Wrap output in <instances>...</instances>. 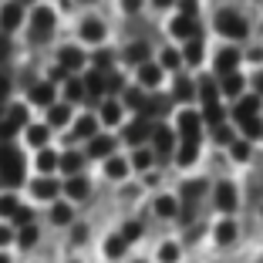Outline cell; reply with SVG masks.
<instances>
[{"instance_id":"58","label":"cell","mask_w":263,"mask_h":263,"mask_svg":"<svg viewBox=\"0 0 263 263\" xmlns=\"http://www.w3.org/2000/svg\"><path fill=\"white\" fill-rule=\"evenodd\" d=\"M17 4H21V7H24V4H31V0H17Z\"/></svg>"},{"instance_id":"21","label":"cell","mask_w":263,"mask_h":263,"mask_svg":"<svg viewBox=\"0 0 263 263\" xmlns=\"http://www.w3.org/2000/svg\"><path fill=\"white\" fill-rule=\"evenodd\" d=\"M111 148L115 145H111V139H105V135H98V139L91 142V155H98V159L101 155H111Z\"/></svg>"},{"instance_id":"12","label":"cell","mask_w":263,"mask_h":263,"mask_svg":"<svg viewBox=\"0 0 263 263\" xmlns=\"http://www.w3.org/2000/svg\"><path fill=\"white\" fill-rule=\"evenodd\" d=\"M216 240L223 243V247H226V243H233V240H236V223H233V219H223V223L216 226Z\"/></svg>"},{"instance_id":"15","label":"cell","mask_w":263,"mask_h":263,"mask_svg":"<svg viewBox=\"0 0 263 263\" xmlns=\"http://www.w3.org/2000/svg\"><path fill=\"white\" fill-rule=\"evenodd\" d=\"M54 193H58V186L51 179H37V182H34V196H37V199H51Z\"/></svg>"},{"instance_id":"48","label":"cell","mask_w":263,"mask_h":263,"mask_svg":"<svg viewBox=\"0 0 263 263\" xmlns=\"http://www.w3.org/2000/svg\"><path fill=\"white\" fill-rule=\"evenodd\" d=\"M162 64H165V68H179V54H176V51H165V54H162Z\"/></svg>"},{"instance_id":"55","label":"cell","mask_w":263,"mask_h":263,"mask_svg":"<svg viewBox=\"0 0 263 263\" xmlns=\"http://www.w3.org/2000/svg\"><path fill=\"white\" fill-rule=\"evenodd\" d=\"M0 54H7V41L0 37Z\"/></svg>"},{"instance_id":"24","label":"cell","mask_w":263,"mask_h":263,"mask_svg":"<svg viewBox=\"0 0 263 263\" xmlns=\"http://www.w3.org/2000/svg\"><path fill=\"white\" fill-rule=\"evenodd\" d=\"M88 135H95V118H81L74 125V139H88Z\"/></svg>"},{"instance_id":"23","label":"cell","mask_w":263,"mask_h":263,"mask_svg":"<svg viewBox=\"0 0 263 263\" xmlns=\"http://www.w3.org/2000/svg\"><path fill=\"white\" fill-rule=\"evenodd\" d=\"M196 159V142H182V148H179V165H193Z\"/></svg>"},{"instance_id":"19","label":"cell","mask_w":263,"mask_h":263,"mask_svg":"<svg viewBox=\"0 0 263 263\" xmlns=\"http://www.w3.org/2000/svg\"><path fill=\"white\" fill-rule=\"evenodd\" d=\"M142 108H145V115H165V108H169V98H162V95H159V98H152V101H145V105H142Z\"/></svg>"},{"instance_id":"8","label":"cell","mask_w":263,"mask_h":263,"mask_svg":"<svg viewBox=\"0 0 263 263\" xmlns=\"http://www.w3.org/2000/svg\"><path fill=\"white\" fill-rule=\"evenodd\" d=\"M236 61H240V54H236L233 47H226V51H219V58H216V68L223 71V74H233V68H236Z\"/></svg>"},{"instance_id":"38","label":"cell","mask_w":263,"mask_h":263,"mask_svg":"<svg viewBox=\"0 0 263 263\" xmlns=\"http://www.w3.org/2000/svg\"><path fill=\"white\" fill-rule=\"evenodd\" d=\"M68 122V108H64V105H54V108H51V125H64Z\"/></svg>"},{"instance_id":"41","label":"cell","mask_w":263,"mask_h":263,"mask_svg":"<svg viewBox=\"0 0 263 263\" xmlns=\"http://www.w3.org/2000/svg\"><path fill=\"white\" fill-rule=\"evenodd\" d=\"M202 189H206V182H189V186H182V196H186V199H196Z\"/></svg>"},{"instance_id":"37","label":"cell","mask_w":263,"mask_h":263,"mask_svg":"<svg viewBox=\"0 0 263 263\" xmlns=\"http://www.w3.org/2000/svg\"><path fill=\"white\" fill-rule=\"evenodd\" d=\"M78 165H81V155H78V152H71V155H64V159H61V169L64 172H74Z\"/></svg>"},{"instance_id":"28","label":"cell","mask_w":263,"mask_h":263,"mask_svg":"<svg viewBox=\"0 0 263 263\" xmlns=\"http://www.w3.org/2000/svg\"><path fill=\"white\" fill-rule=\"evenodd\" d=\"M155 148H159V152H169V148H172V135H169V132H165V128H159V132H155Z\"/></svg>"},{"instance_id":"7","label":"cell","mask_w":263,"mask_h":263,"mask_svg":"<svg viewBox=\"0 0 263 263\" xmlns=\"http://www.w3.org/2000/svg\"><path fill=\"white\" fill-rule=\"evenodd\" d=\"M24 118H27V115H24V108H10V115L0 122V135H10V132H17V128L24 125Z\"/></svg>"},{"instance_id":"6","label":"cell","mask_w":263,"mask_h":263,"mask_svg":"<svg viewBox=\"0 0 263 263\" xmlns=\"http://www.w3.org/2000/svg\"><path fill=\"white\" fill-rule=\"evenodd\" d=\"M172 34H176V37H182V41H193L196 37L193 17H176V21H172Z\"/></svg>"},{"instance_id":"54","label":"cell","mask_w":263,"mask_h":263,"mask_svg":"<svg viewBox=\"0 0 263 263\" xmlns=\"http://www.w3.org/2000/svg\"><path fill=\"white\" fill-rule=\"evenodd\" d=\"M7 240H10V233H7V230H0V247H4Z\"/></svg>"},{"instance_id":"34","label":"cell","mask_w":263,"mask_h":263,"mask_svg":"<svg viewBox=\"0 0 263 263\" xmlns=\"http://www.w3.org/2000/svg\"><path fill=\"white\" fill-rule=\"evenodd\" d=\"M125 247H128V243H125L122 236H111V240H108V247H105V250H108V256H122V253H125Z\"/></svg>"},{"instance_id":"2","label":"cell","mask_w":263,"mask_h":263,"mask_svg":"<svg viewBox=\"0 0 263 263\" xmlns=\"http://www.w3.org/2000/svg\"><path fill=\"white\" fill-rule=\"evenodd\" d=\"M51 27H54V14H51L47 7L34 10V31H31V41H34V44L47 41V37H51Z\"/></svg>"},{"instance_id":"5","label":"cell","mask_w":263,"mask_h":263,"mask_svg":"<svg viewBox=\"0 0 263 263\" xmlns=\"http://www.w3.org/2000/svg\"><path fill=\"white\" fill-rule=\"evenodd\" d=\"M21 17H24L21 4H7V7L0 10V27H4V31H14L17 24H21Z\"/></svg>"},{"instance_id":"49","label":"cell","mask_w":263,"mask_h":263,"mask_svg":"<svg viewBox=\"0 0 263 263\" xmlns=\"http://www.w3.org/2000/svg\"><path fill=\"white\" fill-rule=\"evenodd\" d=\"M125 101H128V105H135V108H142V105H145V98H142L139 91H128V95H125Z\"/></svg>"},{"instance_id":"43","label":"cell","mask_w":263,"mask_h":263,"mask_svg":"<svg viewBox=\"0 0 263 263\" xmlns=\"http://www.w3.org/2000/svg\"><path fill=\"white\" fill-rule=\"evenodd\" d=\"M202 101H206V105H216V88H213V81H202Z\"/></svg>"},{"instance_id":"47","label":"cell","mask_w":263,"mask_h":263,"mask_svg":"<svg viewBox=\"0 0 263 263\" xmlns=\"http://www.w3.org/2000/svg\"><path fill=\"white\" fill-rule=\"evenodd\" d=\"M81 95H85V88H81V81H71V85H68V98H81Z\"/></svg>"},{"instance_id":"18","label":"cell","mask_w":263,"mask_h":263,"mask_svg":"<svg viewBox=\"0 0 263 263\" xmlns=\"http://www.w3.org/2000/svg\"><path fill=\"white\" fill-rule=\"evenodd\" d=\"M125 58H128L132 64H145V58H148V47H145V44H132L128 51H125Z\"/></svg>"},{"instance_id":"50","label":"cell","mask_w":263,"mask_h":263,"mask_svg":"<svg viewBox=\"0 0 263 263\" xmlns=\"http://www.w3.org/2000/svg\"><path fill=\"white\" fill-rule=\"evenodd\" d=\"M243 128H247V135H260V122H256V118H250V122H243Z\"/></svg>"},{"instance_id":"45","label":"cell","mask_w":263,"mask_h":263,"mask_svg":"<svg viewBox=\"0 0 263 263\" xmlns=\"http://www.w3.org/2000/svg\"><path fill=\"white\" fill-rule=\"evenodd\" d=\"M247 155H250L247 142H236V145H233V159H247Z\"/></svg>"},{"instance_id":"61","label":"cell","mask_w":263,"mask_h":263,"mask_svg":"<svg viewBox=\"0 0 263 263\" xmlns=\"http://www.w3.org/2000/svg\"><path fill=\"white\" fill-rule=\"evenodd\" d=\"M139 263H142V260H139Z\"/></svg>"},{"instance_id":"17","label":"cell","mask_w":263,"mask_h":263,"mask_svg":"<svg viewBox=\"0 0 263 263\" xmlns=\"http://www.w3.org/2000/svg\"><path fill=\"white\" fill-rule=\"evenodd\" d=\"M31 98L37 101V105H51V98H54V88H51V85H34Z\"/></svg>"},{"instance_id":"11","label":"cell","mask_w":263,"mask_h":263,"mask_svg":"<svg viewBox=\"0 0 263 263\" xmlns=\"http://www.w3.org/2000/svg\"><path fill=\"white\" fill-rule=\"evenodd\" d=\"M139 78H142V85H145V88H155V85H159V78H162V71L145 61V64H142V71H139Z\"/></svg>"},{"instance_id":"31","label":"cell","mask_w":263,"mask_h":263,"mask_svg":"<svg viewBox=\"0 0 263 263\" xmlns=\"http://www.w3.org/2000/svg\"><path fill=\"white\" fill-rule=\"evenodd\" d=\"M159 260H162V263H176L179 260V247H176V243H165V247L159 250Z\"/></svg>"},{"instance_id":"14","label":"cell","mask_w":263,"mask_h":263,"mask_svg":"<svg viewBox=\"0 0 263 263\" xmlns=\"http://www.w3.org/2000/svg\"><path fill=\"white\" fill-rule=\"evenodd\" d=\"M81 34H85V41H101V37H105V24H101V21H95V17H91V21H85Z\"/></svg>"},{"instance_id":"39","label":"cell","mask_w":263,"mask_h":263,"mask_svg":"<svg viewBox=\"0 0 263 263\" xmlns=\"http://www.w3.org/2000/svg\"><path fill=\"white\" fill-rule=\"evenodd\" d=\"M176 98H182V101L193 98V88H189V81H182V78L176 81Z\"/></svg>"},{"instance_id":"4","label":"cell","mask_w":263,"mask_h":263,"mask_svg":"<svg viewBox=\"0 0 263 263\" xmlns=\"http://www.w3.org/2000/svg\"><path fill=\"white\" fill-rule=\"evenodd\" d=\"M216 206L223 209V213L236 209V189H233L230 182H219V186H216Z\"/></svg>"},{"instance_id":"59","label":"cell","mask_w":263,"mask_h":263,"mask_svg":"<svg viewBox=\"0 0 263 263\" xmlns=\"http://www.w3.org/2000/svg\"><path fill=\"white\" fill-rule=\"evenodd\" d=\"M0 263H7V256H0Z\"/></svg>"},{"instance_id":"20","label":"cell","mask_w":263,"mask_h":263,"mask_svg":"<svg viewBox=\"0 0 263 263\" xmlns=\"http://www.w3.org/2000/svg\"><path fill=\"white\" fill-rule=\"evenodd\" d=\"M68 196H71V199H85V196H88V182H85V179H71V182H68Z\"/></svg>"},{"instance_id":"13","label":"cell","mask_w":263,"mask_h":263,"mask_svg":"<svg viewBox=\"0 0 263 263\" xmlns=\"http://www.w3.org/2000/svg\"><path fill=\"white\" fill-rule=\"evenodd\" d=\"M256 105H260V101H256V98H243L240 101V108H236V122H250V118H253L256 115Z\"/></svg>"},{"instance_id":"26","label":"cell","mask_w":263,"mask_h":263,"mask_svg":"<svg viewBox=\"0 0 263 263\" xmlns=\"http://www.w3.org/2000/svg\"><path fill=\"white\" fill-rule=\"evenodd\" d=\"M155 213H159V216H176V199L162 196V199L155 202Z\"/></svg>"},{"instance_id":"35","label":"cell","mask_w":263,"mask_h":263,"mask_svg":"<svg viewBox=\"0 0 263 263\" xmlns=\"http://www.w3.org/2000/svg\"><path fill=\"white\" fill-rule=\"evenodd\" d=\"M27 135H31L34 145H44V142H47V125H34V128L27 132Z\"/></svg>"},{"instance_id":"25","label":"cell","mask_w":263,"mask_h":263,"mask_svg":"<svg viewBox=\"0 0 263 263\" xmlns=\"http://www.w3.org/2000/svg\"><path fill=\"white\" fill-rule=\"evenodd\" d=\"M223 91H226V95H240V91H243V78H240V74H226Z\"/></svg>"},{"instance_id":"40","label":"cell","mask_w":263,"mask_h":263,"mask_svg":"<svg viewBox=\"0 0 263 263\" xmlns=\"http://www.w3.org/2000/svg\"><path fill=\"white\" fill-rule=\"evenodd\" d=\"M139 233H142V226H139V223H128V226L122 230V240H125V243H132V240H139Z\"/></svg>"},{"instance_id":"22","label":"cell","mask_w":263,"mask_h":263,"mask_svg":"<svg viewBox=\"0 0 263 263\" xmlns=\"http://www.w3.org/2000/svg\"><path fill=\"white\" fill-rule=\"evenodd\" d=\"M14 162H24L21 152H14L10 145H0V169H4V165H14Z\"/></svg>"},{"instance_id":"33","label":"cell","mask_w":263,"mask_h":263,"mask_svg":"<svg viewBox=\"0 0 263 263\" xmlns=\"http://www.w3.org/2000/svg\"><path fill=\"white\" fill-rule=\"evenodd\" d=\"M17 209H21V206H17L14 196H4V199H0V216H14Z\"/></svg>"},{"instance_id":"10","label":"cell","mask_w":263,"mask_h":263,"mask_svg":"<svg viewBox=\"0 0 263 263\" xmlns=\"http://www.w3.org/2000/svg\"><path fill=\"white\" fill-rule=\"evenodd\" d=\"M145 135H148V125L145 122H132L128 128H125V142H132V145H139Z\"/></svg>"},{"instance_id":"32","label":"cell","mask_w":263,"mask_h":263,"mask_svg":"<svg viewBox=\"0 0 263 263\" xmlns=\"http://www.w3.org/2000/svg\"><path fill=\"white\" fill-rule=\"evenodd\" d=\"M37 165H41V172H51V169L58 165V155H54V152H41V155H37Z\"/></svg>"},{"instance_id":"60","label":"cell","mask_w":263,"mask_h":263,"mask_svg":"<svg viewBox=\"0 0 263 263\" xmlns=\"http://www.w3.org/2000/svg\"><path fill=\"white\" fill-rule=\"evenodd\" d=\"M85 4H91V0H85Z\"/></svg>"},{"instance_id":"57","label":"cell","mask_w":263,"mask_h":263,"mask_svg":"<svg viewBox=\"0 0 263 263\" xmlns=\"http://www.w3.org/2000/svg\"><path fill=\"white\" fill-rule=\"evenodd\" d=\"M256 85H260V91H263V74H260V78H256Z\"/></svg>"},{"instance_id":"42","label":"cell","mask_w":263,"mask_h":263,"mask_svg":"<svg viewBox=\"0 0 263 263\" xmlns=\"http://www.w3.org/2000/svg\"><path fill=\"white\" fill-rule=\"evenodd\" d=\"M51 216H54V223H71V209L68 206H54V213H51Z\"/></svg>"},{"instance_id":"56","label":"cell","mask_w":263,"mask_h":263,"mask_svg":"<svg viewBox=\"0 0 263 263\" xmlns=\"http://www.w3.org/2000/svg\"><path fill=\"white\" fill-rule=\"evenodd\" d=\"M155 4H159V7H169V4H172V0H155Z\"/></svg>"},{"instance_id":"30","label":"cell","mask_w":263,"mask_h":263,"mask_svg":"<svg viewBox=\"0 0 263 263\" xmlns=\"http://www.w3.org/2000/svg\"><path fill=\"white\" fill-rule=\"evenodd\" d=\"M108 176H111V179H122V176H128V165H125L122 159H108Z\"/></svg>"},{"instance_id":"27","label":"cell","mask_w":263,"mask_h":263,"mask_svg":"<svg viewBox=\"0 0 263 263\" xmlns=\"http://www.w3.org/2000/svg\"><path fill=\"white\" fill-rule=\"evenodd\" d=\"M186 61H189V64H199V61H202V47H199V41H196V37L186 44Z\"/></svg>"},{"instance_id":"9","label":"cell","mask_w":263,"mask_h":263,"mask_svg":"<svg viewBox=\"0 0 263 263\" xmlns=\"http://www.w3.org/2000/svg\"><path fill=\"white\" fill-rule=\"evenodd\" d=\"M21 179H24V162H14V165L0 169V182H7V186H17Z\"/></svg>"},{"instance_id":"44","label":"cell","mask_w":263,"mask_h":263,"mask_svg":"<svg viewBox=\"0 0 263 263\" xmlns=\"http://www.w3.org/2000/svg\"><path fill=\"white\" fill-rule=\"evenodd\" d=\"M118 118H122V108H118L115 101H108L105 105V122H118Z\"/></svg>"},{"instance_id":"51","label":"cell","mask_w":263,"mask_h":263,"mask_svg":"<svg viewBox=\"0 0 263 263\" xmlns=\"http://www.w3.org/2000/svg\"><path fill=\"white\" fill-rule=\"evenodd\" d=\"M182 4V17H193L196 14V0H179Z\"/></svg>"},{"instance_id":"36","label":"cell","mask_w":263,"mask_h":263,"mask_svg":"<svg viewBox=\"0 0 263 263\" xmlns=\"http://www.w3.org/2000/svg\"><path fill=\"white\" fill-rule=\"evenodd\" d=\"M34 240H37V230H34L31 223H24V230H21V247H31Z\"/></svg>"},{"instance_id":"16","label":"cell","mask_w":263,"mask_h":263,"mask_svg":"<svg viewBox=\"0 0 263 263\" xmlns=\"http://www.w3.org/2000/svg\"><path fill=\"white\" fill-rule=\"evenodd\" d=\"M81 61H85V58H81L78 47H61V64H64V68H78Z\"/></svg>"},{"instance_id":"29","label":"cell","mask_w":263,"mask_h":263,"mask_svg":"<svg viewBox=\"0 0 263 263\" xmlns=\"http://www.w3.org/2000/svg\"><path fill=\"white\" fill-rule=\"evenodd\" d=\"M85 85H88V91H91V95H101L105 88H108L105 81H101V71H95V74H88V81H85Z\"/></svg>"},{"instance_id":"1","label":"cell","mask_w":263,"mask_h":263,"mask_svg":"<svg viewBox=\"0 0 263 263\" xmlns=\"http://www.w3.org/2000/svg\"><path fill=\"white\" fill-rule=\"evenodd\" d=\"M216 31L226 37H243L247 34V21H243L236 10H219L216 14Z\"/></svg>"},{"instance_id":"52","label":"cell","mask_w":263,"mask_h":263,"mask_svg":"<svg viewBox=\"0 0 263 263\" xmlns=\"http://www.w3.org/2000/svg\"><path fill=\"white\" fill-rule=\"evenodd\" d=\"M122 7H125V14H135L142 7V0H122Z\"/></svg>"},{"instance_id":"53","label":"cell","mask_w":263,"mask_h":263,"mask_svg":"<svg viewBox=\"0 0 263 263\" xmlns=\"http://www.w3.org/2000/svg\"><path fill=\"white\" fill-rule=\"evenodd\" d=\"M7 91H10V85H7V78H0V98H7Z\"/></svg>"},{"instance_id":"3","label":"cell","mask_w":263,"mask_h":263,"mask_svg":"<svg viewBox=\"0 0 263 263\" xmlns=\"http://www.w3.org/2000/svg\"><path fill=\"white\" fill-rule=\"evenodd\" d=\"M179 132H182V142H199V118H196L193 111H182Z\"/></svg>"},{"instance_id":"46","label":"cell","mask_w":263,"mask_h":263,"mask_svg":"<svg viewBox=\"0 0 263 263\" xmlns=\"http://www.w3.org/2000/svg\"><path fill=\"white\" fill-rule=\"evenodd\" d=\"M148 165H152V155H148V152L135 155V169H148Z\"/></svg>"}]
</instances>
